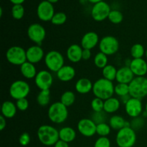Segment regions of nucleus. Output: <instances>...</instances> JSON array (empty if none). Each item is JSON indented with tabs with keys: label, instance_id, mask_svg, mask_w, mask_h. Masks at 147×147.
Returning <instances> with one entry per match:
<instances>
[{
	"label": "nucleus",
	"instance_id": "nucleus-53",
	"mask_svg": "<svg viewBox=\"0 0 147 147\" xmlns=\"http://www.w3.org/2000/svg\"><path fill=\"white\" fill-rule=\"evenodd\" d=\"M145 56H146V57L147 58V50H146V53H145Z\"/></svg>",
	"mask_w": 147,
	"mask_h": 147
},
{
	"label": "nucleus",
	"instance_id": "nucleus-24",
	"mask_svg": "<svg viewBox=\"0 0 147 147\" xmlns=\"http://www.w3.org/2000/svg\"><path fill=\"white\" fill-rule=\"evenodd\" d=\"M20 72L23 77L27 79H32L37 76V70L34 64L27 61L20 66Z\"/></svg>",
	"mask_w": 147,
	"mask_h": 147
},
{
	"label": "nucleus",
	"instance_id": "nucleus-16",
	"mask_svg": "<svg viewBox=\"0 0 147 147\" xmlns=\"http://www.w3.org/2000/svg\"><path fill=\"white\" fill-rule=\"evenodd\" d=\"M129 67L136 77H144L147 74V63L143 58L133 59Z\"/></svg>",
	"mask_w": 147,
	"mask_h": 147
},
{
	"label": "nucleus",
	"instance_id": "nucleus-13",
	"mask_svg": "<svg viewBox=\"0 0 147 147\" xmlns=\"http://www.w3.org/2000/svg\"><path fill=\"white\" fill-rule=\"evenodd\" d=\"M34 83L40 90H48L53 83V75L48 70H40L34 78Z\"/></svg>",
	"mask_w": 147,
	"mask_h": 147
},
{
	"label": "nucleus",
	"instance_id": "nucleus-25",
	"mask_svg": "<svg viewBox=\"0 0 147 147\" xmlns=\"http://www.w3.org/2000/svg\"><path fill=\"white\" fill-rule=\"evenodd\" d=\"M121 106V100L117 98L111 97L104 100L103 111L107 113H113L117 111Z\"/></svg>",
	"mask_w": 147,
	"mask_h": 147
},
{
	"label": "nucleus",
	"instance_id": "nucleus-4",
	"mask_svg": "<svg viewBox=\"0 0 147 147\" xmlns=\"http://www.w3.org/2000/svg\"><path fill=\"white\" fill-rule=\"evenodd\" d=\"M136 142V131L131 127H123L118 131L116 142L119 147H133Z\"/></svg>",
	"mask_w": 147,
	"mask_h": 147
},
{
	"label": "nucleus",
	"instance_id": "nucleus-41",
	"mask_svg": "<svg viewBox=\"0 0 147 147\" xmlns=\"http://www.w3.org/2000/svg\"><path fill=\"white\" fill-rule=\"evenodd\" d=\"M15 104L17 106V109L21 111H24L29 107V101L26 98H21L17 100Z\"/></svg>",
	"mask_w": 147,
	"mask_h": 147
},
{
	"label": "nucleus",
	"instance_id": "nucleus-7",
	"mask_svg": "<svg viewBox=\"0 0 147 147\" xmlns=\"http://www.w3.org/2000/svg\"><path fill=\"white\" fill-rule=\"evenodd\" d=\"M7 61L14 65H20L27 61L26 50L20 46H12L6 53Z\"/></svg>",
	"mask_w": 147,
	"mask_h": 147
},
{
	"label": "nucleus",
	"instance_id": "nucleus-31",
	"mask_svg": "<svg viewBox=\"0 0 147 147\" xmlns=\"http://www.w3.org/2000/svg\"><path fill=\"white\" fill-rule=\"evenodd\" d=\"M146 50L142 44L136 43L134 44L131 48V55L134 59L142 58L145 55Z\"/></svg>",
	"mask_w": 147,
	"mask_h": 147
},
{
	"label": "nucleus",
	"instance_id": "nucleus-37",
	"mask_svg": "<svg viewBox=\"0 0 147 147\" xmlns=\"http://www.w3.org/2000/svg\"><path fill=\"white\" fill-rule=\"evenodd\" d=\"M66 20H67V15L63 11H59L54 14L50 22H52V24H55V25H62L65 22Z\"/></svg>",
	"mask_w": 147,
	"mask_h": 147
},
{
	"label": "nucleus",
	"instance_id": "nucleus-40",
	"mask_svg": "<svg viewBox=\"0 0 147 147\" xmlns=\"http://www.w3.org/2000/svg\"><path fill=\"white\" fill-rule=\"evenodd\" d=\"M94 147H111V141L107 136H100L94 144Z\"/></svg>",
	"mask_w": 147,
	"mask_h": 147
},
{
	"label": "nucleus",
	"instance_id": "nucleus-10",
	"mask_svg": "<svg viewBox=\"0 0 147 147\" xmlns=\"http://www.w3.org/2000/svg\"><path fill=\"white\" fill-rule=\"evenodd\" d=\"M27 36L32 42L40 46L46 37V30L40 24L34 23L29 26Z\"/></svg>",
	"mask_w": 147,
	"mask_h": 147
},
{
	"label": "nucleus",
	"instance_id": "nucleus-22",
	"mask_svg": "<svg viewBox=\"0 0 147 147\" xmlns=\"http://www.w3.org/2000/svg\"><path fill=\"white\" fill-rule=\"evenodd\" d=\"M93 84L90 80L86 78H80L76 83V90L80 94H87L93 90Z\"/></svg>",
	"mask_w": 147,
	"mask_h": 147
},
{
	"label": "nucleus",
	"instance_id": "nucleus-46",
	"mask_svg": "<svg viewBox=\"0 0 147 147\" xmlns=\"http://www.w3.org/2000/svg\"><path fill=\"white\" fill-rule=\"evenodd\" d=\"M54 147H69V145L68 143H67V142H65L62 140H59L54 145Z\"/></svg>",
	"mask_w": 147,
	"mask_h": 147
},
{
	"label": "nucleus",
	"instance_id": "nucleus-49",
	"mask_svg": "<svg viewBox=\"0 0 147 147\" xmlns=\"http://www.w3.org/2000/svg\"><path fill=\"white\" fill-rule=\"evenodd\" d=\"M88 1H89V2L92 3V4H96V3L98 2H100V1H103V0H88Z\"/></svg>",
	"mask_w": 147,
	"mask_h": 147
},
{
	"label": "nucleus",
	"instance_id": "nucleus-26",
	"mask_svg": "<svg viewBox=\"0 0 147 147\" xmlns=\"http://www.w3.org/2000/svg\"><path fill=\"white\" fill-rule=\"evenodd\" d=\"M59 137L60 140L67 143L73 142L76 137V132L73 128L65 126L59 130Z\"/></svg>",
	"mask_w": 147,
	"mask_h": 147
},
{
	"label": "nucleus",
	"instance_id": "nucleus-21",
	"mask_svg": "<svg viewBox=\"0 0 147 147\" xmlns=\"http://www.w3.org/2000/svg\"><path fill=\"white\" fill-rule=\"evenodd\" d=\"M57 77L60 81L68 82L76 76V70L71 65H64L57 72Z\"/></svg>",
	"mask_w": 147,
	"mask_h": 147
},
{
	"label": "nucleus",
	"instance_id": "nucleus-5",
	"mask_svg": "<svg viewBox=\"0 0 147 147\" xmlns=\"http://www.w3.org/2000/svg\"><path fill=\"white\" fill-rule=\"evenodd\" d=\"M129 95L132 98L142 100L147 96V78L135 77L129 84Z\"/></svg>",
	"mask_w": 147,
	"mask_h": 147
},
{
	"label": "nucleus",
	"instance_id": "nucleus-12",
	"mask_svg": "<svg viewBox=\"0 0 147 147\" xmlns=\"http://www.w3.org/2000/svg\"><path fill=\"white\" fill-rule=\"evenodd\" d=\"M55 13V9L53 4L47 0L41 1L38 4L37 8V14L38 18L41 21H51Z\"/></svg>",
	"mask_w": 147,
	"mask_h": 147
},
{
	"label": "nucleus",
	"instance_id": "nucleus-6",
	"mask_svg": "<svg viewBox=\"0 0 147 147\" xmlns=\"http://www.w3.org/2000/svg\"><path fill=\"white\" fill-rule=\"evenodd\" d=\"M45 63L50 71L57 73L65 65V59L60 52L57 50H51L45 56Z\"/></svg>",
	"mask_w": 147,
	"mask_h": 147
},
{
	"label": "nucleus",
	"instance_id": "nucleus-1",
	"mask_svg": "<svg viewBox=\"0 0 147 147\" xmlns=\"http://www.w3.org/2000/svg\"><path fill=\"white\" fill-rule=\"evenodd\" d=\"M115 86L112 81L105 79L104 78L98 79L93 83V93L96 98L106 100L113 97Z\"/></svg>",
	"mask_w": 147,
	"mask_h": 147
},
{
	"label": "nucleus",
	"instance_id": "nucleus-17",
	"mask_svg": "<svg viewBox=\"0 0 147 147\" xmlns=\"http://www.w3.org/2000/svg\"><path fill=\"white\" fill-rule=\"evenodd\" d=\"M27 60L32 64L38 63L45 58V53L43 49L40 45H33L26 50Z\"/></svg>",
	"mask_w": 147,
	"mask_h": 147
},
{
	"label": "nucleus",
	"instance_id": "nucleus-28",
	"mask_svg": "<svg viewBox=\"0 0 147 147\" xmlns=\"http://www.w3.org/2000/svg\"><path fill=\"white\" fill-rule=\"evenodd\" d=\"M117 70L116 67L112 65H107L102 70V74L105 79L110 80L113 82L116 80V74H117Z\"/></svg>",
	"mask_w": 147,
	"mask_h": 147
},
{
	"label": "nucleus",
	"instance_id": "nucleus-3",
	"mask_svg": "<svg viewBox=\"0 0 147 147\" xmlns=\"http://www.w3.org/2000/svg\"><path fill=\"white\" fill-rule=\"evenodd\" d=\"M48 118L53 123L60 124L67 120L68 117L67 107L60 101L52 103L47 111Z\"/></svg>",
	"mask_w": 147,
	"mask_h": 147
},
{
	"label": "nucleus",
	"instance_id": "nucleus-11",
	"mask_svg": "<svg viewBox=\"0 0 147 147\" xmlns=\"http://www.w3.org/2000/svg\"><path fill=\"white\" fill-rule=\"evenodd\" d=\"M111 11V7L107 2L100 1L95 4L92 7L91 17L95 21L102 22L109 17Z\"/></svg>",
	"mask_w": 147,
	"mask_h": 147
},
{
	"label": "nucleus",
	"instance_id": "nucleus-51",
	"mask_svg": "<svg viewBox=\"0 0 147 147\" xmlns=\"http://www.w3.org/2000/svg\"><path fill=\"white\" fill-rule=\"evenodd\" d=\"M2 14H3V9H2V7H0V17H2Z\"/></svg>",
	"mask_w": 147,
	"mask_h": 147
},
{
	"label": "nucleus",
	"instance_id": "nucleus-20",
	"mask_svg": "<svg viewBox=\"0 0 147 147\" xmlns=\"http://www.w3.org/2000/svg\"><path fill=\"white\" fill-rule=\"evenodd\" d=\"M83 47L78 44H73L67 48L66 55L71 63H78L82 60Z\"/></svg>",
	"mask_w": 147,
	"mask_h": 147
},
{
	"label": "nucleus",
	"instance_id": "nucleus-32",
	"mask_svg": "<svg viewBox=\"0 0 147 147\" xmlns=\"http://www.w3.org/2000/svg\"><path fill=\"white\" fill-rule=\"evenodd\" d=\"M93 61L96 67L103 69L108 65V57L104 53L100 52L96 55Z\"/></svg>",
	"mask_w": 147,
	"mask_h": 147
},
{
	"label": "nucleus",
	"instance_id": "nucleus-15",
	"mask_svg": "<svg viewBox=\"0 0 147 147\" xmlns=\"http://www.w3.org/2000/svg\"><path fill=\"white\" fill-rule=\"evenodd\" d=\"M125 111L128 116L131 118L139 117L143 111V105L140 99L131 98L125 104Z\"/></svg>",
	"mask_w": 147,
	"mask_h": 147
},
{
	"label": "nucleus",
	"instance_id": "nucleus-18",
	"mask_svg": "<svg viewBox=\"0 0 147 147\" xmlns=\"http://www.w3.org/2000/svg\"><path fill=\"white\" fill-rule=\"evenodd\" d=\"M99 37L95 32H88L83 36L80 42V45L83 49L90 50L96 47L99 44Z\"/></svg>",
	"mask_w": 147,
	"mask_h": 147
},
{
	"label": "nucleus",
	"instance_id": "nucleus-52",
	"mask_svg": "<svg viewBox=\"0 0 147 147\" xmlns=\"http://www.w3.org/2000/svg\"><path fill=\"white\" fill-rule=\"evenodd\" d=\"M145 111H146L147 113V103H146V105H145Z\"/></svg>",
	"mask_w": 147,
	"mask_h": 147
},
{
	"label": "nucleus",
	"instance_id": "nucleus-39",
	"mask_svg": "<svg viewBox=\"0 0 147 147\" xmlns=\"http://www.w3.org/2000/svg\"><path fill=\"white\" fill-rule=\"evenodd\" d=\"M130 123L131 127L134 130H139V129H142V128L144 126V119H143L142 117H140V116L136 118H134Z\"/></svg>",
	"mask_w": 147,
	"mask_h": 147
},
{
	"label": "nucleus",
	"instance_id": "nucleus-27",
	"mask_svg": "<svg viewBox=\"0 0 147 147\" xmlns=\"http://www.w3.org/2000/svg\"><path fill=\"white\" fill-rule=\"evenodd\" d=\"M126 121L122 116L119 115H114L109 119V126L114 130L119 131L126 126Z\"/></svg>",
	"mask_w": 147,
	"mask_h": 147
},
{
	"label": "nucleus",
	"instance_id": "nucleus-44",
	"mask_svg": "<svg viewBox=\"0 0 147 147\" xmlns=\"http://www.w3.org/2000/svg\"><path fill=\"white\" fill-rule=\"evenodd\" d=\"M91 51L90 50H87V49H83V54H82V59L85 60H88L91 57Z\"/></svg>",
	"mask_w": 147,
	"mask_h": 147
},
{
	"label": "nucleus",
	"instance_id": "nucleus-48",
	"mask_svg": "<svg viewBox=\"0 0 147 147\" xmlns=\"http://www.w3.org/2000/svg\"><path fill=\"white\" fill-rule=\"evenodd\" d=\"M25 0H9V1L11 3H12L13 4H22L24 2Z\"/></svg>",
	"mask_w": 147,
	"mask_h": 147
},
{
	"label": "nucleus",
	"instance_id": "nucleus-34",
	"mask_svg": "<svg viewBox=\"0 0 147 147\" xmlns=\"http://www.w3.org/2000/svg\"><path fill=\"white\" fill-rule=\"evenodd\" d=\"M24 14V8L22 4H14L11 7V16L15 20H21Z\"/></svg>",
	"mask_w": 147,
	"mask_h": 147
},
{
	"label": "nucleus",
	"instance_id": "nucleus-43",
	"mask_svg": "<svg viewBox=\"0 0 147 147\" xmlns=\"http://www.w3.org/2000/svg\"><path fill=\"white\" fill-rule=\"evenodd\" d=\"M19 142H20V145H22V146H27L30 142V134L28 133H27V132H24V133L22 134L21 136H20V139H19Z\"/></svg>",
	"mask_w": 147,
	"mask_h": 147
},
{
	"label": "nucleus",
	"instance_id": "nucleus-30",
	"mask_svg": "<svg viewBox=\"0 0 147 147\" xmlns=\"http://www.w3.org/2000/svg\"><path fill=\"white\" fill-rule=\"evenodd\" d=\"M76 100V95L73 91L67 90L62 94L60 97V102L67 107L72 106Z\"/></svg>",
	"mask_w": 147,
	"mask_h": 147
},
{
	"label": "nucleus",
	"instance_id": "nucleus-38",
	"mask_svg": "<svg viewBox=\"0 0 147 147\" xmlns=\"http://www.w3.org/2000/svg\"><path fill=\"white\" fill-rule=\"evenodd\" d=\"M104 100L98 98H95L91 101V108L94 112H102L103 111Z\"/></svg>",
	"mask_w": 147,
	"mask_h": 147
},
{
	"label": "nucleus",
	"instance_id": "nucleus-8",
	"mask_svg": "<svg viewBox=\"0 0 147 147\" xmlns=\"http://www.w3.org/2000/svg\"><path fill=\"white\" fill-rule=\"evenodd\" d=\"M30 92V86L26 81L17 80L13 82L9 87V95L16 100L25 98Z\"/></svg>",
	"mask_w": 147,
	"mask_h": 147
},
{
	"label": "nucleus",
	"instance_id": "nucleus-9",
	"mask_svg": "<svg viewBox=\"0 0 147 147\" xmlns=\"http://www.w3.org/2000/svg\"><path fill=\"white\" fill-rule=\"evenodd\" d=\"M99 50L106 55L116 54L119 49V40L113 36H105L99 42Z\"/></svg>",
	"mask_w": 147,
	"mask_h": 147
},
{
	"label": "nucleus",
	"instance_id": "nucleus-45",
	"mask_svg": "<svg viewBox=\"0 0 147 147\" xmlns=\"http://www.w3.org/2000/svg\"><path fill=\"white\" fill-rule=\"evenodd\" d=\"M7 126V121H6V118L4 117L2 115L0 116V130L3 131L5 129Z\"/></svg>",
	"mask_w": 147,
	"mask_h": 147
},
{
	"label": "nucleus",
	"instance_id": "nucleus-35",
	"mask_svg": "<svg viewBox=\"0 0 147 147\" xmlns=\"http://www.w3.org/2000/svg\"><path fill=\"white\" fill-rule=\"evenodd\" d=\"M115 93L117 96L122 97V96L129 95V84L124 83H118L115 86L114 88Z\"/></svg>",
	"mask_w": 147,
	"mask_h": 147
},
{
	"label": "nucleus",
	"instance_id": "nucleus-42",
	"mask_svg": "<svg viewBox=\"0 0 147 147\" xmlns=\"http://www.w3.org/2000/svg\"><path fill=\"white\" fill-rule=\"evenodd\" d=\"M92 120L96 123V124H99L101 123H105V119H106V116H105L104 113L102 112H94L93 114L92 115Z\"/></svg>",
	"mask_w": 147,
	"mask_h": 147
},
{
	"label": "nucleus",
	"instance_id": "nucleus-50",
	"mask_svg": "<svg viewBox=\"0 0 147 147\" xmlns=\"http://www.w3.org/2000/svg\"><path fill=\"white\" fill-rule=\"evenodd\" d=\"M47 1H48L49 2L52 3V4H55V3H57L59 0H47Z\"/></svg>",
	"mask_w": 147,
	"mask_h": 147
},
{
	"label": "nucleus",
	"instance_id": "nucleus-29",
	"mask_svg": "<svg viewBox=\"0 0 147 147\" xmlns=\"http://www.w3.org/2000/svg\"><path fill=\"white\" fill-rule=\"evenodd\" d=\"M50 91L48 90H40L37 96V102L40 106H46L50 103Z\"/></svg>",
	"mask_w": 147,
	"mask_h": 147
},
{
	"label": "nucleus",
	"instance_id": "nucleus-14",
	"mask_svg": "<svg viewBox=\"0 0 147 147\" xmlns=\"http://www.w3.org/2000/svg\"><path fill=\"white\" fill-rule=\"evenodd\" d=\"M97 124L91 119H82L78 123V130L86 137H91L96 134Z\"/></svg>",
	"mask_w": 147,
	"mask_h": 147
},
{
	"label": "nucleus",
	"instance_id": "nucleus-2",
	"mask_svg": "<svg viewBox=\"0 0 147 147\" xmlns=\"http://www.w3.org/2000/svg\"><path fill=\"white\" fill-rule=\"evenodd\" d=\"M37 138L45 146H54L59 140V131L50 125H42L37 130Z\"/></svg>",
	"mask_w": 147,
	"mask_h": 147
},
{
	"label": "nucleus",
	"instance_id": "nucleus-47",
	"mask_svg": "<svg viewBox=\"0 0 147 147\" xmlns=\"http://www.w3.org/2000/svg\"><path fill=\"white\" fill-rule=\"evenodd\" d=\"M131 98V96L130 95L122 96V97H121V102L123 103V104H126V103L129 101V100Z\"/></svg>",
	"mask_w": 147,
	"mask_h": 147
},
{
	"label": "nucleus",
	"instance_id": "nucleus-19",
	"mask_svg": "<svg viewBox=\"0 0 147 147\" xmlns=\"http://www.w3.org/2000/svg\"><path fill=\"white\" fill-rule=\"evenodd\" d=\"M134 75L129 66H124L117 70L116 74V81L118 83L129 84L134 78Z\"/></svg>",
	"mask_w": 147,
	"mask_h": 147
},
{
	"label": "nucleus",
	"instance_id": "nucleus-23",
	"mask_svg": "<svg viewBox=\"0 0 147 147\" xmlns=\"http://www.w3.org/2000/svg\"><path fill=\"white\" fill-rule=\"evenodd\" d=\"M17 108L16 104L10 100H6L1 105V115L6 119H11L17 113Z\"/></svg>",
	"mask_w": 147,
	"mask_h": 147
},
{
	"label": "nucleus",
	"instance_id": "nucleus-36",
	"mask_svg": "<svg viewBox=\"0 0 147 147\" xmlns=\"http://www.w3.org/2000/svg\"><path fill=\"white\" fill-rule=\"evenodd\" d=\"M111 126L106 123H101L97 124L96 134L100 136H107L111 133Z\"/></svg>",
	"mask_w": 147,
	"mask_h": 147
},
{
	"label": "nucleus",
	"instance_id": "nucleus-33",
	"mask_svg": "<svg viewBox=\"0 0 147 147\" xmlns=\"http://www.w3.org/2000/svg\"><path fill=\"white\" fill-rule=\"evenodd\" d=\"M108 19H109V21L111 23H113V24H120V23L123 21V15L121 13V11H119V10L113 9L111 11Z\"/></svg>",
	"mask_w": 147,
	"mask_h": 147
}]
</instances>
